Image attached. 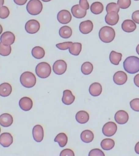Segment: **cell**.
I'll return each instance as SVG.
<instances>
[{"mask_svg":"<svg viewBox=\"0 0 139 156\" xmlns=\"http://www.w3.org/2000/svg\"><path fill=\"white\" fill-rule=\"evenodd\" d=\"M123 67L127 73L134 74L139 71V58L136 56H130L123 62Z\"/></svg>","mask_w":139,"mask_h":156,"instance_id":"obj_1","label":"cell"},{"mask_svg":"<svg viewBox=\"0 0 139 156\" xmlns=\"http://www.w3.org/2000/svg\"><path fill=\"white\" fill-rule=\"evenodd\" d=\"M115 36L114 29L112 27L104 26L101 28L99 33L100 40L102 42L108 43L113 41Z\"/></svg>","mask_w":139,"mask_h":156,"instance_id":"obj_2","label":"cell"},{"mask_svg":"<svg viewBox=\"0 0 139 156\" xmlns=\"http://www.w3.org/2000/svg\"><path fill=\"white\" fill-rule=\"evenodd\" d=\"M20 82L24 87L30 88L36 85V79L33 73L30 72H25L20 76Z\"/></svg>","mask_w":139,"mask_h":156,"instance_id":"obj_3","label":"cell"},{"mask_svg":"<svg viewBox=\"0 0 139 156\" xmlns=\"http://www.w3.org/2000/svg\"><path fill=\"white\" fill-rule=\"evenodd\" d=\"M35 70L36 75L41 79L48 77L52 72L50 65L46 62L38 63L36 66Z\"/></svg>","mask_w":139,"mask_h":156,"instance_id":"obj_4","label":"cell"},{"mask_svg":"<svg viewBox=\"0 0 139 156\" xmlns=\"http://www.w3.org/2000/svg\"><path fill=\"white\" fill-rule=\"evenodd\" d=\"M43 5L40 0H30L26 6L27 10L31 15L36 16L42 12Z\"/></svg>","mask_w":139,"mask_h":156,"instance_id":"obj_5","label":"cell"},{"mask_svg":"<svg viewBox=\"0 0 139 156\" xmlns=\"http://www.w3.org/2000/svg\"><path fill=\"white\" fill-rule=\"evenodd\" d=\"M117 129V126L115 123L113 122H109L104 125L102 131L105 136L110 137L115 134Z\"/></svg>","mask_w":139,"mask_h":156,"instance_id":"obj_6","label":"cell"},{"mask_svg":"<svg viewBox=\"0 0 139 156\" xmlns=\"http://www.w3.org/2000/svg\"><path fill=\"white\" fill-rule=\"evenodd\" d=\"M40 29V23L36 20H30L28 21L25 24V30L29 34H36L39 31Z\"/></svg>","mask_w":139,"mask_h":156,"instance_id":"obj_7","label":"cell"},{"mask_svg":"<svg viewBox=\"0 0 139 156\" xmlns=\"http://www.w3.org/2000/svg\"><path fill=\"white\" fill-rule=\"evenodd\" d=\"M66 62L63 60H58L55 62L53 66V72L57 75H62L66 71Z\"/></svg>","mask_w":139,"mask_h":156,"instance_id":"obj_8","label":"cell"},{"mask_svg":"<svg viewBox=\"0 0 139 156\" xmlns=\"http://www.w3.org/2000/svg\"><path fill=\"white\" fill-rule=\"evenodd\" d=\"M15 36L10 31L5 32L1 36V42L6 46H10L14 43Z\"/></svg>","mask_w":139,"mask_h":156,"instance_id":"obj_9","label":"cell"},{"mask_svg":"<svg viewBox=\"0 0 139 156\" xmlns=\"http://www.w3.org/2000/svg\"><path fill=\"white\" fill-rule=\"evenodd\" d=\"M57 19L61 24H68L71 20V15L70 12L67 10H62L58 12L57 15Z\"/></svg>","mask_w":139,"mask_h":156,"instance_id":"obj_10","label":"cell"},{"mask_svg":"<svg viewBox=\"0 0 139 156\" xmlns=\"http://www.w3.org/2000/svg\"><path fill=\"white\" fill-rule=\"evenodd\" d=\"M113 80L116 85H124L127 80V75L124 72L119 71L115 73Z\"/></svg>","mask_w":139,"mask_h":156,"instance_id":"obj_11","label":"cell"},{"mask_svg":"<svg viewBox=\"0 0 139 156\" xmlns=\"http://www.w3.org/2000/svg\"><path fill=\"white\" fill-rule=\"evenodd\" d=\"M32 135L34 140L36 142L42 141L44 137V130L42 127L38 124L35 126L33 129Z\"/></svg>","mask_w":139,"mask_h":156,"instance_id":"obj_12","label":"cell"},{"mask_svg":"<svg viewBox=\"0 0 139 156\" xmlns=\"http://www.w3.org/2000/svg\"><path fill=\"white\" fill-rule=\"evenodd\" d=\"M115 119L118 124H124L129 120V115L124 110H119L116 113L115 115Z\"/></svg>","mask_w":139,"mask_h":156,"instance_id":"obj_13","label":"cell"},{"mask_svg":"<svg viewBox=\"0 0 139 156\" xmlns=\"http://www.w3.org/2000/svg\"><path fill=\"white\" fill-rule=\"evenodd\" d=\"M119 20V16L115 12H111L107 13L105 17V21L108 25L114 26L118 23Z\"/></svg>","mask_w":139,"mask_h":156,"instance_id":"obj_14","label":"cell"},{"mask_svg":"<svg viewBox=\"0 0 139 156\" xmlns=\"http://www.w3.org/2000/svg\"><path fill=\"white\" fill-rule=\"evenodd\" d=\"M13 138L9 133H3L0 136V143L3 147H8L13 143Z\"/></svg>","mask_w":139,"mask_h":156,"instance_id":"obj_15","label":"cell"},{"mask_svg":"<svg viewBox=\"0 0 139 156\" xmlns=\"http://www.w3.org/2000/svg\"><path fill=\"white\" fill-rule=\"evenodd\" d=\"M93 24L91 20L84 21L80 23L79 30L80 32L84 34H87L91 32L93 29Z\"/></svg>","mask_w":139,"mask_h":156,"instance_id":"obj_16","label":"cell"},{"mask_svg":"<svg viewBox=\"0 0 139 156\" xmlns=\"http://www.w3.org/2000/svg\"><path fill=\"white\" fill-rule=\"evenodd\" d=\"M33 101L30 98L24 97L20 99L19 102L20 108L24 111H28L31 109L33 107Z\"/></svg>","mask_w":139,"mask_h":156,"instance_id":"obj_17","label":"cell"},{"mask_svg":"<svg viewBox=\"0 0 139 156\" xmlns=\"http://www.w3.org/2000/svg\"><path fill=\"white\" fill-rule=\"evenodd\" d=\"M72 14L77 18H84L86 14V10L82 8L79 5L73 6L71 9Z\"/></svg>","mask_w":139,"mask_h":156,"instance_id":"obj_18","label":"cell"},{"mask_svg":"<svg viewBox=\"0 0 139 156\" xmlns=\"http://www.w3.org/2000/svg\"><path fill=\"white\" fill-rule=\"evenodd\" d=\"M137 27L135 22L131 20H126L122 24V28L126 33H131L136 29Z\"/></svg>","mask_w":139,"mask_h":156,"instance_id":"obj_19","label":"cell"},{"mask_svg":"<svg viewBox=\"0 0 139 156\" xmlns=\"http://www.w3.org/2000/svg\"><path fill=\"white\" fill-rule=\"evenodd\" d=\"M13 117L9 113H3L0 116V124L2 126L4 127H9L13 124Z\"/></svg>","mask_w":139,"mask_h":156,"instance_id":"obj_20","label":"cell"},{"mask_svg":"<svg viewBox=\"0 0 139 156\" xmlns=\"http://www.w3.org/2000/svg\"><path fill=\"white\" fill-rule=\"evenodd\" d=\"M75 97L70 90H67L63 91L62 102L66 105L72 104L75 101Z\"/></svg>","mask_w":139,"mask_h":156,"instance_id":"obj_21","label":"cell"},{"mask_svg":"<svg viewBox=\"0 0 139 156\" xmlns=\"http://www.w3.org/2000/svg\"><path fill=\"white\" fill-rule=\"evenodd\" d=\"M102 87L98 83H94L90 85L89 88V92L91 96H98L102 93Z\"/></svg>","mask_w":139,"mask_h":156,"instance_id":"obj_22","label":"cell"},{"mask_svg":"<svg viewBox=\"0 0 139 156\" xmlns=\"http://www.w3.org/2000/svg\"><path fill=\"white\" fill-rule=\"evenodd\" d=\"M89 119L90 115L88 113L85 111H79L75 115V119L80 124H85L88 122Z\"/></svg>","mask_w":139,"mask_h":156,"instance_id":"obj_23","label":"cell"},{"mask_svg":"<svg viewBox=\"0 0 139 156\" xmlns=\"http://www.w3.org/2000/svg\"><path fill=\"white\" fill-rule=\"evenodd\" d=\"M12 92L11 85L8 83H4L0 85V95L3 97L9 96Z\"/></svg>","mask_w":139,"mask_h":156,"instance_id":"obj_24","label":"cell"},{"mask_svg":"<svg viewBox=\"0 0 139 156\" xmlns=\"http://www.w3.org/2000/svg\"><path fill=\"white\" fill-rule=\"evenodd\" d=\"M82 141L86 143H89L92 141L94 139L93 133L90 130H86L82 131L80 135Z\"/></svg>","mask_w":139,"mask_h":156,"instance_id":"obj_25","label":"cell"},{"mask_svg":"<svg viewBox=\"0 0 139 156\" xmlns=\"http://www.w3.org/2000/svg\"><path fill=\"white\" fill-rule=\"evenodd\" d=\"M59 34L61 37L64 39L70 37L72 34V30L71 28L68 26H64L59 29Z\"/></svg>","mask_w":139,"mask_h":156,"instance_id":"obj_26","label":"cell"},{"mask_svg":"<svg viewBox=\"0 0 139 156\" xmlns=\"http://www.w3.org/2000/svg\"><path fill=\"white\" fill-rule=\"evenodd\" d=\"M122 53L112 51L109 55V60L111 63L114 65H118L122 60Z\"/></svg>","mask_w":139,"mask_h":156,"instance_id":"obj_27","label":"cell"},{"mask_svg":"<svg viewBox=\"0 0 139 156\" xmlns=\"http://www.w3.org/2000/svg\"><path fill=\"white\" fill-rule=\"evenodd\" d=\"M31 54L33 57L36 59H41L44 57L45 51L41 46H36L32 49Z\"/></svg>","mask_w":139,"mask_h":156,"instance_id":"obj_28","label":"cell"},{"mask_svg":"<svg viewBox=\"0 0 139 156\" xmlns=\"http://www.w3.org/2000/svg\"><path fill=\"white\" fill-rule=\"evenodd\" d=\"M82 45L80 43H73L69 48L70 54L74 56H78L82 51Z\"/></svg>","mask_w":139,"mask_h":156,"instance_id":"obj_29","label":"cell"},{"mask_svg":"<svg viewBox=\"0 0 139 156\" xmlns=\"http://www.w3.org/2000/svg\"><path fill=\"white\" fill-rule=\"evenodd\" d=\"M54 141L58 142L60 147H64L68 143V137L64 133H60L56 136Z\"/></svg>","mask_w":139,"mask_h":156,"instance_id":"obj_30","label":"cell"},{"mask_svg":"<svg viewBox=\"0 0 139 156\" xmlns=\"http://www.w3.org/2000/svg\"><path fill=\"white\" fill-rule=\"evenodd\" d=\"M115 141L112 139L107 138L102 140L101 145V147L105 151L112 150L115 146Z\"/></svg>","mask_w":139,"mask_h":156,"instance_id":"obj_31","label":"cell"},{"mask_svg":"<svg viewBox=\"0 0 139 156\" xmlns=\"http://www.w3.org/2000/svg\"><path fill=\"white\" fill-rule=\"evenodd\" d=\"M90 9L91 12L93 14H99L103 12L104 6L101 2H96L92 4Z\"/></svg>","mask_w":139,"mask_h":156,"instance_id":"obj_32","label":"cell"},{"mask_svg":"<svg viewBox=\"0 0 139 156\" xmlns=\"http://www.w3.org/2000/svg\"><path fill=\"white\" fill-rule=\"evenodd\" d=\"M93 65L90 62H85L81 66L82 73L85 75H89L93 70Z\"/></svg>","mask_w":139,"mask_h":156,"instance_id":"obj_33","label":"cell"},{"mask_svg":"<svg viewBox=\"0 0 139 156\" xmlns=\"http://www.w3.org/2000/svg\"><path fill=\"white\" fill-rule=\"evenodd\" d=\"M0 46V53L1 55L7 56L10 54L12 51V48L10 46L5 45L1 42Z\"/></svg>","mask_w":139,"mask_h":156,"instance_id":"obj_34","label":"cell"},{"mask_svg":"<svg viewBox=\"0 0 139 156\" xmlns=\"http://www.w3.org/2000/svg\"><path fill=\"white\" fill-rule=\"evenodd\" d=\"M119 8L120 7L118 4L115 2H111L107 5L106 8V12L107 13H109L111 12H115L118 13L119 11Z\"/></svg>","mask_w":139,"mask_h":156,"instance_id":"obj_35","label":"cell"},{"mask_svg":"<svg viewBox=\"0 0 139 156\" xmlns=\"http://www.w3.org/2000/svg\"><path fill=\"white\" fill-rule=\"evenodd\" d=\"M131 0H118V4L122 9L129 8L131 5Z\"/></svg>","mask_w":139,"mask_h":156,"instance_id":"obj_36","label":"cell"},{"mask_svg":"<svg viewBox=\"0 0 139 156\" xmlns=\"http://www.w3.org/2000/svg\"><path fill=\"white\" fill-rule=\"evenodd\" d=\"M10 12L8 7L5 6H1V18L2 19H5L9 16Z\"/></svg>","mask_w":139,"mask_h":156,"instance_id":"obj_37","label":"cell"},{"mask_svg":"<svg viewBox=\"0 0 139 156\" xmlns=\"http://www.w3.org/2000/svg\"><path fill=\"white\" fill-rule=\"evenodd\" d=\"M73 44L72 42L71 41H68V42H64L63 43H61L57 44L56 46L57 48L61 50H66L68 49L71 46L72 44Z\"/></svg>","mask_w":139,"mask_h":156,"instance_id":"obj_38","label":"cell"},{"mask_svg":"<svg viewBox=\"0 0 139 156\" xmlns=\"http://www.w3.org/2000/svg\"><path fill=\"white\" fill-rule=\"evenodd\" d=\"M130 107L133 110L139 112V98H135L130 102Z\"/></svg>","mask_w":139,"mask_h":156,"instance_id":"obj_39","label":"cell"},{"mask_svg":"<svg viewBox=\"0 0 139 156\" xmlns=\"http://www.w3.org/2000/svg\"><path fill=\"white\" fill-rule=\"evenodd\" d=\"M89 156H104V153L99 149L96 148L91 150L89 154Z\"/></svg>","mask_w":139,"mask_h":156,"instance_id":"obj_40","label":"cell"},{"mask_svg":"<svg viewBox=\"0 0 139 156\" xmlns=\"http://www.w3.org/2000/svg\"><path fill=\"white\" fill-rule=\"evenodd\" d=\"M60 156H74V152L73 151L70 149H65L63 150L60 152Z\"/></svg>","mask_w":139,"mask_h":156,"instance_id":"obj_41","label":"cell"},{"mask_svg":"<svg viewBox=\"0 0 139 156\" xmlns=\"http://www.w3.org/2000/svg\"><path fill=\"white\" fill-rule=\"evenodd\" d=\"M79 5L84 10H87L90 9V5L87 0H80Z\"/></svg>","mask_w":139,"mask_h":156,"instance_id":"obj_42","label":"cell"},{"mask_svg":"<svg viewBox=\"0 0 139 156\" xmlns=\"http://www.w3.org/2000/svg\"><path fill=\"white\" fill-rule=\"evenodd\" d=\"M132 19L135 23L139 24V10L135 11L133 13Z\"/></svg>","mask_w":139,"mask_h":156,"instance_id":"obj_43","label":"cell"},{"mask_svg":"<svg viewBox=\"0 0 139 156\" xmlns=\"http://www.w3.org/2000/svg\"><path fill=\"white\" fill-rule=\"evenodd\" d=\"M14 2L19 5H23L27 2V0H14Z\"/></svg>","mask_w":139,"mask_h":156,"instance_id":"obj_44","label":"cell"},{"mask_svg":"<svg viewBox=\"0 0 139 156\" xmlns=\"http://www.w3.org/2000/svg\"><path fill=\"white\" fill-rule=\"evenodd\" d=\"M134 82L135 85L139 87V74H137L134 77Z\"/></svg>","mask_w":139,"mask_h":156,"instance_id":"obj_45","label":"cell"},{"mask_svg":"<svg viewBox=\"0 0 139 156\" xmlns=\"http://www.w3.org/2000/svg\"><path fill=\"white\" fill-rule=\"evenodd\" d=\"M135 152L137 154H139V141L135 145Z\"/></svg>","mask_w":139,"mask_h":156,"instance_id":"obj_46","label":"cell"},{"mask_svg":"<svg viewBox=\"0 0 139 156\" xmlns=\"http://www.w3.org/2000/svg\"><path fill=\"white\" fill-rule=\"evenodd\" d=\"M136 51L137 53V54L139 55V44L137 46Z\"/></svg>","mask_w":139,"mask_h":156,"instance_id":"obj_47","label":"cell"},{"mask_svg":"<svg viewBox=\"0 0 139 156\" xmlns=\"http://www.w3.org/2000/svg\"><path fill=\"white\" fill-rule=\"evenodd\" d=\"M4 0H1V6H2L4 4Z\"/></svg>","mask_w":139,"mask_h":156,"instance_id":"obj_48","label":"cell"},{"mask_svg":"<svg viewBox=\"0 0 139 156\" xmlns=\"http://www.w3.org/2000/svg\"><path fill=\"white\" fill-rule=\"evenodd\" d=\"M42 1L45 2H49V1H52V0H42Z\"/></svg>","mask_w":139,"mask_h":156,"instance_id":"obj_49","label":"cell"},{"mask_svg":"<svg viewBox=\"0 0 139 156\" xmlns=\"http://www.w3.org/2000/svg\"><path fill=\"white\" fill-rule=\"evenodd\" d=\"M134 1H139V0H134Z\"/></svg>","mask_w":139,"mask_h":156,"instance_id":"obj_50","label":"cell"}]
</instances>
